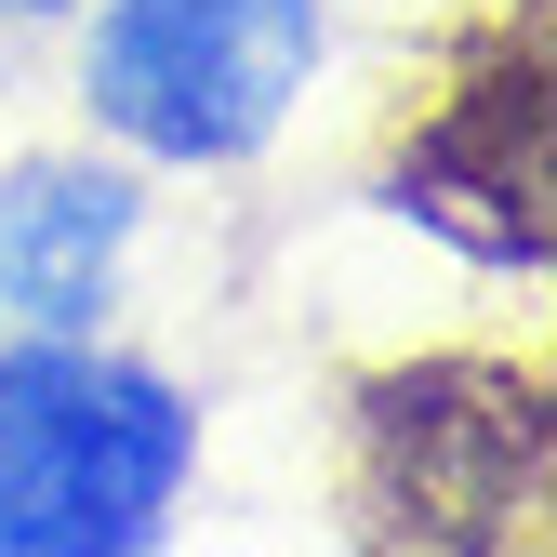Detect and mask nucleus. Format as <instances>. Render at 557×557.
I'll return each mask as SVG.
<instances>
[{
  "label": "nucleus",
  "instance_id": "nucleus-1",
  "mask_svg": "<svg viewBox=\"0 0 557 557\" xmlns=\"http://www.w3.org/2000/svg\"><path fill=\"white\" fill-rule=\"evenodd\" d=\"M199 398L107 332H0V557H147L186 518Z\"/></svg>",
  "mask_w": 557,
  "mask_h": 557
},
{
  "label": "nucleus",
  "instance_id": "nucleus-2",
  "mask_svg": "<svg viewBox=\"0 0 557 557\" xmlns=\"http://www.w3.org/2000/svg\"><path fill=\"white\" fill-rule=\"evenodd\" d=\"M81 120L133 173H252L306 120L332 0H81Z\"/></svg>",
  "mask_w": 557,
  "mask_h": 557
},
{
  "label": "nucleus",
  "instance_id": "nucleus-3",
  "mask_svg": "<svg viewBox=\"0 0 557 557\" xmlns=\"http://www.w3.org/2000/svg\"><path fill=\"white\" fill-rule=\"evenodd\" d=\"M147 252V173L120 147L0 160V332H107Z\"/></svg>",
  "mask_w": 557,
  "mask_h": 557
},
{
  "label": "nucleus",
  "instance_id": "nucleus-4",
  "mask_svg": "<svg viewBox=\"0 0 557 557\" xmlns=\"http://www.w3.org/2000/svg\"><path fill=\"white\" fill-rule=\"evenodd\" d=\"M81 0H0V27H66Z\"/></svg>",
  "mask_w": 557,
  "mask_h": 557
}]
</instances>
